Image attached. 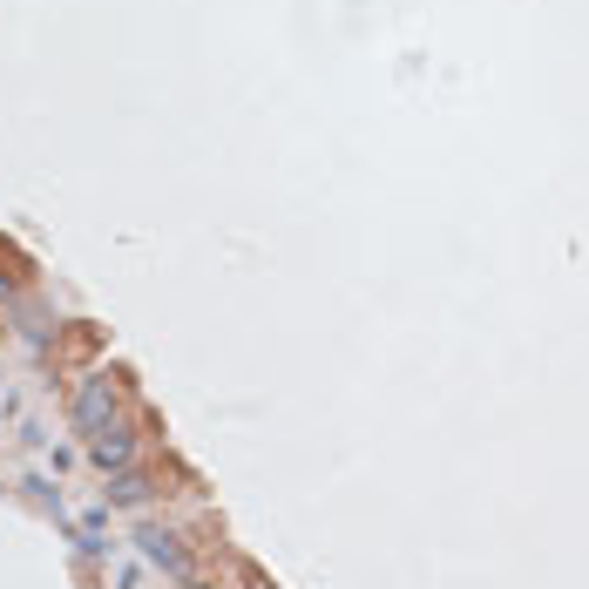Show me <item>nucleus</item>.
Instances as JSON below:
<instances>
[{
	"mask_svg": "<svg viewBox=\"0 0 589 589\" xmlns=\"http://www.w3.org/2000/svg\"><path fill=\"white\" fill-rule=\"evenodd\" d=\"M109 413H116V380H81V393H75V428L96 434V428H109Z\"/></svg>",
	"mask_w": 589,
	"mask_h": 589,
	"instance_id": "obj_1",
	"label": "nucleus"
},
{
	"mask_svg": "<svg viewBox=\"0 0 589 589\" xmlns=\"http://www.w3.org/2000/svg\"><path fill=\"white\" fill-rule=\"evenodd\" d=\"M89 454H96V468H129V454H136V434L129 428H96V441H89Z\"/></svg>",
	"mask_w": 589,
	"mask_h": 589,
	"instance_id": "obj_2",
	"label": "nucleus"
},
{
	"mask_svg": "<svg viewBox=\"0 0 589 589\" xmlns=\"http://www.w3.org/2000/svg\"><path fill=\"white\" fill-rule=\"evenodd\" d=\"M8 292H14V285H8V272H0V298H8Z\"/></svg>",
	"mask_w": 589,
	"mask_h": 589,
	"instance_id": "obj_5",
	"label": "nucleus"
},
{
	"mask_svg": "<svg viewBox=\"0 0 589 589\" xmlns=\"http://www.w3.org/2000/svg\"><path fill=\"white\" fill-rule=\"evenodd\" d=\"M190 589H204V582H190Z\"/></svg>",
	"mask_w": 589,
	"mask_h": 589,
	"instance_id": "obj_6",
	"label": "nucleus"
},
{
	"mask_svg": "<svg viewBox=\"0 0 589 589\" xmlns=\"http://www.w3.org/2000/svg\"><path fill=\"white\" fill-rule=\"evenodd\" d=\"M109 501H116V509H136V501H149V481H143V474H129V468H116Z\"/></svg>",
	"mask_w": 589,
	"mask_h": 589,
	"instance_id": "obj_4",
	"label": "nucleus"
},
{
	"mask_svg": "<svg viewBox=\"0 0 589 589\" xmlns=\"http://www.w3.org/2000/svg\"><path fill=\"white\" fill-rule=\"evenodd\" d=\"M136 549H143V562L184 576V549H177V536H170V529H136Z\"/></svg>",
	"mask_w": 589,
	"mask_h": 589,
	"instance_id": "obj_3",
	"label": "nucleus"
}]
</instances>
